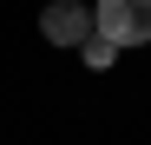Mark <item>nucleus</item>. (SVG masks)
I'll return each mask as SVG.
<instances>
[{"instance_id": "f257e3e1", "label": "nucleus", "mask_w": 151, "mask_h": 145, "mask_svg": "<svg viewBox=\"0 0 151 145\" xmlns=\"http://www.w3.org/2000/svg\"><path fill=\"white\" fill-rule=\"evenodd\" d=\"M92 27L105 33L112 46H145L151 40V0H99Z\"/></svg>"}, {"instance_id": "f03ea898", "label": "nucleus", "mask_w": 151, "mask_h": 145, "mask_svg": "<svg viewBox=\"0 0 151 145\" xmlns=\"http://www.w3.org/2000/svg\"><path fill=\"white\" fill-rule=\"evenodd\" d=\"M40 33L53 40V46H86V33H92V7H86V0H53V7L40 13Z\"/></svg>"}, {"instance_id": "7ed1b4c3", "label": "nucleus", "mask_w": 151, "mask_h": 145, "mask_svg": "<svg viewBox=\"0 0 151 145\" xmlns=\"http://www.w3.org/2000/svg\"><path fill=\"white\" fill-rule=\"evenodd\" d=\"M79 53H86V66H112V53H118V46H112L105 33L92 27V33H86V46H79Z\"/></svg>"}]
</instances>
